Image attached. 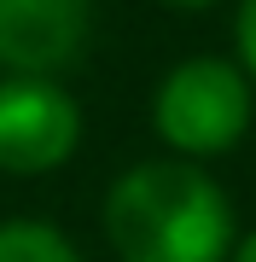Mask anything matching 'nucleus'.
<instances>
[{
    "label": "nucleus",
    "mask_w": 256,
    "mask_h": 262,
    "mask_svg": "<svg viewBox=\"0 0 256 262\" xmlns=\"http://www.w3.org/2000/svg\"><path fill=\"white\" fill-rule=\"evenodd\" d=\"M105 239L117 262H227L233 204L198 163H134L105 192Z\"/></svg>",
    "instance_id": "obj_1"
},
{
    "label": "nucleus",
    "mask_w": 256,
    "mask_h": 262,
    "mask_svg": "<svg viewBox=\"0 0 256 262\" xmlns=\"http://www.w3.org/2000/svg\"><path fill=\"white\" fill-rule=\"evenodd\" d=\"M152 128L187 163L233 151L250 128V76L239 64H227V58H187V64H175L157 82Z\"/></svg>",
    "instance_id": "obj_2"
},
{
    "label": "nucleus",
    "mask_w": 256,
    "mask_h": 262,
    "mask_svg": "<svg viewBox=\"0 0 256 262\" xmlns=\"http://www.w3.org/2000/svg\"><path fill=\"white\" fill-rule=\"evenodd\" d=\"M82 146V111L47 76H0V169L47 175Z\"/></svg>",
    "instance_id": "obj_3"
},
{
    "label": "nucleus",
    "mask_w": 256,
    "mask_h": 262,
    "mask_svg": "<svg viewBox=\"0 0 256 262\" xmlns=\"http://www.w3.org/2000/svg\"><path fill=\"white\" fill-rule=\"evenodd\" d=\"M94 35V0H0V70L53 76L82 64Z\"/></svg>",
    "instance_id": "obj_4"
},
{
    "label": "nucleus",
    "mask_w": 256,
    "mask_h": 262,
    "mask_svg": "<svg viewBox=\"0 0 256 262\" xmlns=\"http://www.w3.org/2000/svg\"><path fill=\"white\" fill-rule=\"evenodd\" d=\"M0 262H82V256L53 222L12 215V222H0Z\"/></svg>",
    "instance_id": "obj_5"
},
{
    "label": "nucleus",
    "mask_w": 256,
    "mask_h": 262,
    "mask_svg": "<svg viewBox=\"0 0 256 262\" xmlns=\"http://www.w3.org/2000/svg\"><path fill=\"white\" fill-rule=\"evenodd\" d=\"M233 41H239V64L256 82V0H239V18H233Z\"/></svg>",
    "instance_id": "obj_6"
},
{
    "label": "nucleus",
    "mask_w": 256,
    "mask_h": 262,
    "mask_svg": "<svg viewBox=\"0 0 256 262\" xmlns=\"http://www.w3.org/2000/svg\"><path fill=\"white\" fill-rule=\"evenodd\" d=\"M233 262H256V233H250V239H245V245L233 251Z\"/></svg>",
    "instance_id": "obj_7"
},
{
    "label": "nucleus",
    "mask_w": 256,
    "mask_h": 262,
    "mask_svg": "<svg viewBox=\"0 0 256 262\" xmlns=\"http://www.w3.org/2000/svg\"><path fill=\"white\" fill-rule=\"evenodd\" d=\"M163 6H180V12H204V6H216V0H163Z\"/></svg>",
    "instance_id": "obj_8"
}]
</instances>
